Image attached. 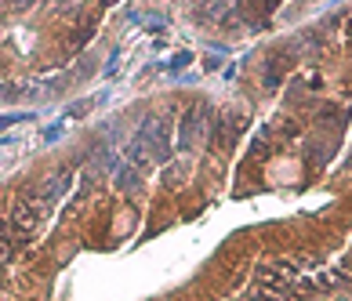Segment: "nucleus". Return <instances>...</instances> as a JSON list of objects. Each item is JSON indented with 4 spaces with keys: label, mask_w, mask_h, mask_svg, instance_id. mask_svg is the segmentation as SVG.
Listing matches in <instances>:
<instances>
[{
    "label": "nucleus",
    "mask_w": 352,
    "mask_h": 301,
    "mask_svg": "<svg viewBox=\"0 0 352 301\" xmlns=\"http://www.w3.org/2000/svg\"><path fill=\"white\" fill-rule=\"evenodd\" d=\"M204 124H207V106H189L186 116H182V124H178V149L182 153L192 149V142L204 131Z\"/></svg>",
    "instance_id": "2"
},
{
    "label": "nucleus",
    "mask_w": 352,
    "mask_h": 301,
    "mask_svg": "<svg viewBox=\"0 0 352 301\" xmlns=\"http://www.w3.org/2000/svg\"><path fill=\"white\" fill-rule=\"evenodd\" d=\"M232 131H240V120L229 113V116H221V124H218V131H214V146H218V149H226V146H229Z\"/></svg>",
    "instance_id": "3"
},
{
    "label": "nucleus",
    "mask_w": 352,
    "mask_h": 301,
    "mask_svg": "<svg viewBox=\"0 0 352 301\" xmlns=\"http://www.w3.org/2000/svg\"><path fill=\"white\" fill-rule=\"evenodd\" d=\"M171 156V124L164 116L142 120V127L135 131L131 146H127V160L131 164H160Z\"/></svg>",
    "instance_id": "1"
},
{
    "label": "nucleus",
    "mask_w": 352,
    "mask_h": 301,
    "mask_svg": "<svg viewBox=\"0 0 352 301\" xmlns=\"http://www.w3.org/2000/svg\"><path fill=\"white\" fill-rule=\"evenodd\" d=\"M11 258V232L8 225H0V261H8Z\"/></svg>",
    "instance_id": "4"
}]
</instances>
